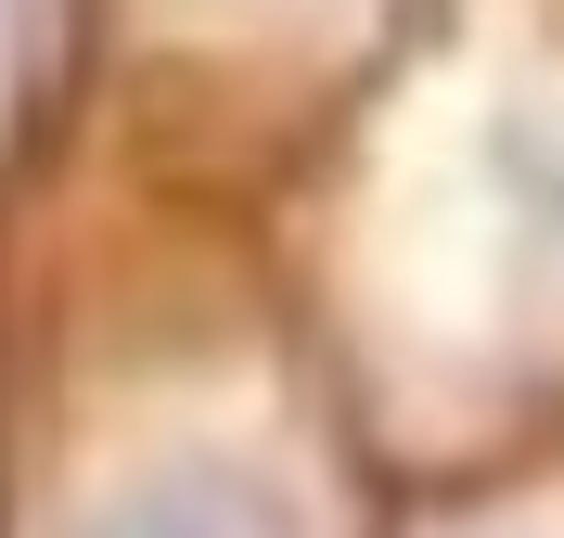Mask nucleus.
Returning a JSON list of instances; mask_svg holds the SVG:
<instances>
[{"mask_svg": "<svg viewBox=\"0 0 564 538\" xmlns=\"http://www.w3.org/2000/svg\"><path fill=\"white\" fill-rule=\"evenodd\" d=\"M77 538H282V513L218 462H167V474H129L116 501H90Z\"/></svg>", "mask_w": 564, "mask_h": 538, "instance_id": "nucleus-1", "label": "nucleus"}, {"mask_svg": "<svg viewBox=\"0 0 564 538\" xmlns=\"http://www.w3.org/2000/svg\"><path fill=\"white\" fill-rule=\"evenodd\" d=\"M488 193H500V218H513V256H527V270H564V116H500Z\"/></svg>", "mask_w": 564, "mask_h": 538, "instance_id": "nucleus-2", "label": "nucleus"}, {"mask_svg": "<svg viewBox=\"0 0 564 538\" xmlns=\"http://www.w3.org/2000/svg\"><path fill=\"white\" fill-rule=\"evenodd\" d=\"M0 52H13V0H0Z\"/></svg>", "mask_w": 564, "mask_h": 538, "instance_id": "nucleus-3", "label": "nucleus"}]
</instances>
